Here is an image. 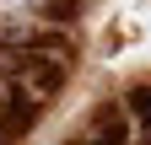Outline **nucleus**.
I'll return each mask as SVG.
<instances>
[{
	"label": "nucleus",
	"instance_id": "1",
	"mask_svg": "<svg viewBox=\"0 0 151 145\" xmlns=\"http://www.w3.org/2000/svg\"><path fill=\"white\" fill-rule=\"evenodd\" d=\"M22 70H27V81H32V92H38V97H54V92L65 86V65H60V59L27 54V59H22Z\"/></svg>",
	"mask_w": 151,
	"mask_h": 145
},
{
	"label": "nucleus",
	"instance_id": "2",
	"mask_svg": "<svg viewBox=\"0 0 151 145\" xmlns=\"http://www.w3.org/2000/svg\"><path fill=\"white\" fill-rule=\"evenodd\" d=\"M43 11L54 16V22H76V16H81V0H49Z\"/></svg>",
	"mask_w": 151,
	"mask_h": 145
},
{
	"label": "nucleus",
	"instance_id": "3",
	"mask_svg": "<svg viewBox=\"0 0 151 145\" xmlns=\"http://www.w3.org/2000/svg\"><path fill=\"white\" fill-rule=\"evenodd\" d=\"M129 107L146 118V113H151V86H135V92H129Z\"/></svg>",
	"mask_w": 151,
	"mask_h": 145
},
{
	"label": "nucleus",
	"instance_id": "4",
	"mask_svg": "<svg viewBox=\"0 0 151 145\" xmlns=\"http://www.w3.org/2000/svg\"><path fill=\"white\" fill-rule=\"evenodd\" d=\"M146 134H151V113H146Z\"/></svg>",
	"mask_w": 151,
	"mask_h": 145
}]
</instances>
